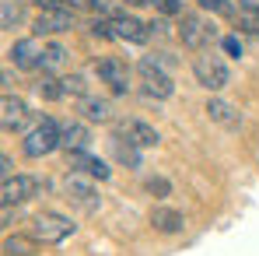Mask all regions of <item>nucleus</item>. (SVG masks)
Here are the masks:
<instances>
[{
  "mask_svg": "<svg viewBox=\"0 0 259 256\" xmlns=\"http://www.w3.org/2000/svg\"><path fill=\"white\" fill-rule=\"evenodd\" d=\"M74 221L67 217V214L60 211H42L32 217V225H28V235H32V242H39V246H56V242H63V239H70L74 235Z\"/></svg>",
  "mask_w": 259,
  "mask_h": 256,
  "instance_id": "obj_1",
  "label": "nucleus"
},
{
  "mask_svg": "<svg viewBox=\"0 0 259 256\" xmlns=\"http://www.w3.org/2000/svg\"><path fill=\"white\" fill-rule=\"evenodd\" d=\"M25 155L28 158H46L49 151H56V148H63L60 144V123L53 120V116H46V120H39L35 123V130L25 137Z\"/></svg>",
  "mask_w": 259,
  "mask_h": 256,
  "instance_id": "obj_2",
  "label": "nucleus"
},
{
  "mask_svg": "<svg viewBox=\"0 0 259 256\" xmlns=\"http://www.w3.org/2000/svg\"><path fill=\"white\" fill-rule=\"evenodd\" d=\"M214 39H217L214 21H207L203 14H182V21H179V43L186 46V49H203Z\"/></svg>",
  "mask_w": 259,
  "mask_h": 256,
  "instance_id": "obj_3",
  "label": "nucleus"
},
{
  "mask_svg": "<svg viewBox=\"0 0 259 256\" xmlns=\"http://www.w3.org/2000/svg\"><path fill=\"white\" fill-rule=\"evenodd\" d=\"M193 78H196V85H203L207 91H221V88L231 81V74H228V63L214 56V53H207V56H196L193 60Z\"/></svg>",
  "mask_w": 259,
  "mask_h": 256,
  "instance_id": "obj_4",
  "label": "nucleus"
},
{
  "mask_svg": "<svg viewBox=\"0 0 259 256\" xmlns=\"http://www.w3.org/2000/svg\"><path fill=\"white\" fill-rule=\"evenodd\" d=\"M137 74H140V81H144V95H151V98H172V78L165 74V67H161V60H140L137 63Z\"/></svg>",
  "mask_w": 259,
  "mask_h": 256,
  "instance_id": "obj_5",
  "label": "nucleus"
},
{
  "mask_svg": "<svg viewBox=\"0 0 259 256\" xmlns=\"http://www.w3.org/2000/svg\"><path fill=\"white\" fill-rule=\"evenodd\" d=\"M63 193H67V200L74 204V207H81L84 214H95L102 207V197H98V190L88 182L81 172H74V175H67L63 179Z\"/></svg>",
  "mask_w": 259,
  "mask_h": 256,
  "instance_id": "obj_6",
  "label": "nucleus"
},
{
  "mask_svg": "<svg viewBox=\"0 0 259 256\" xmlns=\"http://www.w3.org/2000/svg\"><path fill=\"white\" fill-rule=\"evenodd\" d=\"M95 70H98L102 85H109L112 95H126V88H130V67L119 60V56H102V60L95 63Z\"/></svg>",
  "mask_w": 259,
  "mask_h": 256,
  "instance_id": "obj_7",
  "label": "nucleus"
},
{
  "mask_svg": "<svg viewBox=\"0 0 259 256\" xmlns=\"http://www.w3.org/2000/svg\"><path fill=\"white\" fill-rule=\"evenodd\" d=\"M74 21H77V11L49 7V11H42V14L35 18L32 32H35V35H60V32H70V28H74Z\"/></svg>",
  "mask_w": 259,
  "mask_h": 256,
  "instance_id": "obj_8",
  "label": "nucleus"
},
{
  "mask_svg": "<svg viewBox=\"0 0 259 256\" xmlns=\"http://www.w3.org/2000/svg\"><path fill=\"white\" fill-rule=\"evenodd\" d=\"M39 190H42V182H39L35 175H11V179H4L0 200H4V207H11V204H25V200H32Z\"/></svg>",
  "mask_w": 259,
  "mask_h": 256,
  "instance_id": "obj_9",
  "label": "nucleus"
},
{
  "mask_svg": "<svg viewBox=\"0 0 259 256\" xmlns=\"http://www.w3.org/2000/svg\"><path fill=\"white\" fill-rule=\"evenodd\" d=\"M7 56H11V63L18 70H39L42 67V46H39V39H18Z\"/></svg>",
  "mask_w": 259,
  "mask_h": 256,
  "instance_id": "obj_10",
  "label": "nucleus"
},
{
  "mask_svg": "<svg viewBox=\"0 0 259 256\" xmlns=\"http://www.w3.org/2000/svg\"><path fill=\"white\" fill-rule=\"evenodd\" d=\"M67 165L74 172H81V175H88V179H109V175H112V169H109L102 158L88 155L84 148H81V151H67Z\"/></svg>",
  "mask_w": 259,
  "mask_h": 256,
  "instance_id": "obj_11",
  "label": "nucleus"
},
{
  "mask_svg": "<svg viewBox=\"0 0 259 256\" xmlns=\"http://www.w3.org/2000/svg\"><path fill=\"white\" fill-rule=\"evenodd\" d=\"M112 32H116V39H126V43H137V46L151 39V28L144 21H137L133 14H116L112 18Z\"/></svg>",
  "mask_w": 259,
  "mask_h": 256,
  "instance_id": "obj_12",
  "label": "nucleus"
},
{
  "mask_svg": "<svg viewBox=\"0 0 259 256\" xmlns=\"http://www.w3.org/2000/svg\"><path fill=\"white\" fill-rule=\"evenodd\" d=\"M119 133H126L130 140L137 144V148H154L161 137H158V130L151 127V123H144V120H130V123H119Z\"/></svg>",
  "mask_w": 259,
  "mask_h": 256,
  "instance_id": "obj_13",
  "label": "nucleus"
},
{
  "mask_svg": "<svg viewBox=\"0 0 259 256\" xmlns=\"http://www.w3.org/2000/svg\"><path fill=\"white\" fill-rule=\"evenodd\" d=\"M0 109H4L0 123H4V130H7V133H11V130H18L21 123H25V116H28V105H25L21 98H14V95H4Z\"/></svg>",
  "mask_w": 259,
  "mask_h": 256,
  "instance_id": "obj_14",
  "label": "nucleus"
},
{
  "mask_svg": "<svg viewBox=\"0 0 259 256\" xmlns=\"http://www.w3.org/2000/svg\"><path fill=\"white\" fill-rule=\"evenodd\" d=\"M151 225H154L158 232H165V235H175V232H182V228H186L182 214L175 211V207H165V204L151 211Z\"/></svg>",
  "mask_w": 259,
  "mask_h": 256,
  "instance_id": "obj_15",
  "label": "nucleus"
},
{
  "mask_svg": "<svg viewBox=\"0 0 259 256\" xmlns=\"http://www.w3.org/2000/svg\"><path fill=\"white\" fill-rule=\"evenodd\" d=\"M112 151H116V162H119V165H126V169H140V148L130 140L126 133L116 130V137H112Z\"/></svg>",
  "mask_w": 259,
  "mask_h": 256,
  "instance_id": "obj_16",
  "label": "nucleus"
},
{
  "mask_svg": "<svg viewBox=\"0 0 259 256\" xmlns=\"http://www.w3.org/2000/svg\"><path fill=\"white\" fill-rule=\"evenodd\" d=\"M88 140H91V133L84 123H63L60 127V144L67 151H81V148H88Z\"/></svg>",
  "mask_w": 259,
  "mask_h": 256,
  "instance_id": "obj_17",
  "label": "nucleus"
},
{
  "mask_svg": "<svg viewBox=\"0 0 259 256\" xmlns=\"http://www.w3.org/2000/svg\"><path fill=\"white\" fill-rule=\"evenodd\" d=\"M77 113L84 116L88 123H109V116H112V109H109L105 98H81Z\"/></svg>",
  "mask_w": 259,
  "mask_h": 256,
  "instance_id": "obj_18",
  "label": "nucleus"
},
{
  "mask_svg": "<svg viewBox=\"0 0 259 256\" xmlns=\"http://www.w3.org/2000/svg\"><path fill=\"white\" fill-rule=\"evenodd\" d=\"M207 116L214 120V123H221V127H238V113H235V105H228V102H221V98H210L207 102Z\"/></svg>",
  "mask_w": 259,
  "mask_h": 256,
  "instance_id": "obj_19",
  "label": "nucleus"
},
{
  "mask_svg": "<svg viewBox=\"0 0 259 256\" xmlns=\"http://www.w3.org/2000/svg\"><path fill=\"white\" fill-rule=\"evenodd\" d=\"M63 60H67V49L63 46H46L42 49V70H60L63 67Z\"/></svg>",
  "mask_w": 259,
  "mask_h": 256,
  "instance_id": "obj_20",
  "label": "nucleus"
},
{
  "mask_svg": "<svg viewBox=\"0 0 259 256\" xmlns=\"http://www.w3.org/2000/svg\"><path fill=\"white\" fill-rule=\"evenodd\" d=\"M18 21H21V4L18 0H4L0 4V25L4 28H14Z\"/></svg>",
  "mask_w": 259,
  "mask_h": 256,
  "instance_id": "obj_21",
  "label": "nucleus"
},
{
  "mask_svg": "<svg viewBox=\"0 0 259 256\" xmlns=\"http://www.w3.org/2000/svg\"><path fill=\"white\" fill-rule=\"evenodd\" d=\"M238 28H242L245 35H259V11L238 7Z\"/></svg>",
  "mask_w": 259,
  "mask_h": 256,
  "instance_id": "obj_22",
  "label": "nucleus"
},
{
  "mask_svg": "<svg viewBox=\"0 0 259 256\" xmlns=\"http://www.w3.org/2000/svg\"><path fill=\"white\" fill-rule=\"evenodd\" d=\"M63 91L74 95V98H88V81L81 74H67V78H63Z\"/></svg>",
  "mask_w": 259,
  "mask_h": 256,
  "instance_id": "obj_23",
  "label": "nucleus"
},
{
  "mask_svg": "<svg viewBox=\"0 0 259 256\" xmlns=\"http://www.w3.org/2000/svg\"><path fill=\"white\" fill-rule=\"evenodd\" d=\"M39 95H42V98H49V102H56V98H63L67 91H63V81H56V78H42Z\"/></svg>",
  "mask_w": 259,
  "mask_h": 256,
  "instance_id": "obj_24",
  "label": "nucleus"
},
{
  "mask_svg": "<svg viewBox=\"0 0 259 256\" xmlns=\"http://www.w3.org/2000/svg\"><path fill=\"white\" fill-rule=\"evenodd\" d=\"M203 11H214V14H224V18H231L235 14V7L228 4V0H196Z\"/></svg>",
  "mask_w": 259,
  "mask_h": 256,
  "instance_id": "obj_25",
  "label": "nucleus"
},
{
  "mask_svg": "<svg viewBox=\"0 0 259 256\" xmlns=\"http://www.w3.org/2000/svg\"><path fill=\"white\" fill-rule=\"evenodd\" d=\"M221 49L228 56H242V39L238 35H221Z\"/></svg>",
  "mask_w": 259,
  "mask_h": 256,
  "instance_id": "obj_26",
  "label": "nucleus"
},
{
  "mask_svg": "<svg viewBox=\"0 0 259 256\" xmlns=\"http://www.w3.org/2000/svg\"><path fill=\"white\" fill-rule=\"evenodd\" d=\"M154 7H158L161 14H168V18L182 14V0H154Z\"/></svg>",
  "mask_w": 259,
  "mask_h": 256,
  "instance_id": "obj_27",
  "label": "nucleus"
},
{
  "mask_svg": "<svg viewBox=\"0 0 259 256\" xmlns=\"http://www.w3.org/2000/svg\"><path fill=\"white\" fill-rule=\"evenodd\" d=\"M144 186H147V193H158V197H168V193H172V186H168L165 179H147Z\"/></svg>",
  "mask_w": 259,
  "mask_h": 256,
  "instance_id": "obj_28",
  "label": "nucleus"
},
{
  "mask_svg": "<svg viewBox=\"0 0 259 256\" xmlns=\"http://www.w3.org/2000/svg\"><path fill=\"white\" fill-rule=\"evenodd\" d=\"M95 4L98 0H63V7H70V11H95Z\"/></svg>",
  "mask_w": 259,
  "mask_h": 256,
  "instance_id": "obj_29",
  "label": "nucleus"
},
{
  "mask_svg": "<svg viewBox=\"0 0 259 256\" xmlns=\"http://www.w3.org/2000/svg\"><path fill=\"white\" fill-rule=\"evenodd\" d=\"M0 175H4V179H11V175H14V162H11L7 155L0 158Z\"/></svg>",
  "mask_w": 259,
  "mask_h": 256,
  "instance_id": "obj_30",
  "label": "nucleus"
},
{
  "mask_svg": "<svg viewBox=\"0 0 259 256\" xmlns=\"http://www.w3.org/2000/svg\"><path fill=\"white\" fill-rule=\"evenodd\" d=\"M130 7H154V0H126Z\"/></svg>",
  "mask_w": 259,
  "mask_h": 256,
  "instance_id": "obj_31",
  "label": "nucleus"
},
{
  "mask_svg": "<svg viewBox=\"0 0 259 256\" xmlns=\"http://www.w3.org/2000/svg\"><path fill=\"white\" fill-rule=\"evenodd\" d=\"M242 7H249V11H259V0H242Z\"/></svg>",
  "mask_w": 259,
  "mask_h": 256,
  "instance_id": "obj_32",
  "label": "nucleus"
}]
</instances>
